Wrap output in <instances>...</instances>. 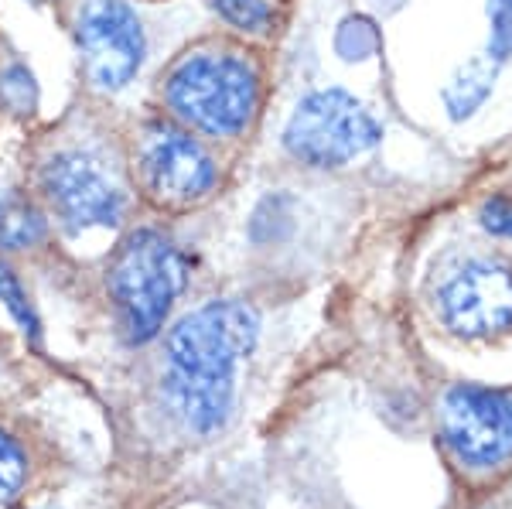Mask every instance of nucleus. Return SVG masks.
Wrapping results in <instances>:
<instances>
[{"label": "nucleus", "mask_w": 512, "mask_h": 509, "mask_svg": "<svg viewBox=\"0 0 512 509\" xmlns=\"http://www.w3.org/2000/svg\"><path fill=\"white\" fill-rule=\"evenodd\" d=\"M256 335L260 315L243 301H212L171 328L164 390L192 431L212 434L229 421L236 363L256 346Z\"/></svg>", "instance_id": "nucleus-1"}, {"label": "nucleus", "mask_w": 512, "mask_h": 509, "mask_svg": "<svg viewBox=\"0 0 512 509\" xmlns=\"http://www.w3.org/2000/svg\"><path fill=\"white\" fill-rule=\"evenodd\" d=\"M168 103L192 127L229 137L253 120L260 103V76L250 59L229 48L195 52L168 76Z\"/></svg>", "instance_id": "nucleus-2"}, {"label": "nucleus", "mask_w": 512, "mask_h": 509, "mask_svg": "<svg viewBox=\"0 0 512 509\" xmlns=\"http://www.w3.org/2000/svg\"><path fill=\"white\" fill-rule=\"evenodd\" d=\"M181 284H185V264L171 240L154 229H140L123 243L110 270V291L130 342H147L158 335Z\"/></svg>", "instance_id": "nucleus-3"}, {"label": "nucleus", "mask_w": 512, "mask_h": 509, "mask_svg": "<svg viewBox=\"0 0 512 509\" xmlns=\"http://www.w3.org/2000/svg\"><path fill=\"white\" fill-rule=\"evenodd\" d=\"M434 311L461 342H492L512 332V264L499 253L454 260L434 287Z\"/></svg>", "instance_id": "nucleus-4"}, {"label": "nucleus", "mask_w": 512, "mask_h": 509, "mask_svg": "<svg viewBox=\"0 0 512 509\" xmlns=\"http://www.w3.org/2000/svg\"><path fill=\"white\" fill-rule=\"evenodd\" d=\"M379 141V123L355 96L342 89L311 93L294 110L284 130V144L301 164L311 168H338Z\"/></svg>", "instance_id": "nucleus-5"}, {"label": "nucleus", "mask_w": 512, "mask_h": 509, "mask_svg": "<svg viewBox=\"0 0 512 509\" xmlns=\"http://www.w3.org/2000/svg\"><path fill=\"white\" fill-rule=\"evenodd\" d=\"M437 417L444 445L465 469H495L512 458V393L454 383Z\"/></svg>", "instance_id": "nucleus-6"}, {"label": "nucleus", "mask_w": 512, "mask_h": 509, "mask_svg": "<svg viewBox=\"0 0 512 509\" xmlns=\"http://www.w3.org/2000/svg\"><path fill=\"white\" fill-rule=\"evenodd\" d=\"M41 192L52 212L69 229L117 226L127 195L96 158L82 151H62L41 168Z\"/></svg>", "instance_id": "nucleus-7"}, {"label": "nucleus", "mask_w": 512, "mask_h": 509, "mask_svg": "<svg viewBox=\"0 0 512 509\" xmlns=\"http://www.w3.org/2000/svg\"><path fill=\"white\" fill-rule=\"evenodd\" d=\"M140 175H144L147 192L164 205L202 202L219 182L216 161L202 151V144L168 123H151L144 130Z\"/></svg>", "instance_id": "nucleus-8"}, {"label": "nucleus", "mask_w": 512, "mask_h": 509, "mask_svg": "<svg viewBox=\"0 0 512 509\" xmlns=\"http://www.w3.org/2000/svg\"><path fill=\"white\" fill-rule=\"evenodd\" d=\"M79 52L99 89H120L144 62V31L123 0H93L79 18Z\"/></svg>", "instance_id": "nucleus-9"}, {"label": "nucleus", "mask_w": 512, "mask_h": 509, "mask_svg": "<svg viewBox=\"0 0 512 509\" xmlns=\"http://www.w3.org/2000/svg\"><path fill=\"white\" fill-rule=\"evenodd\" d=\"M45 240V219L18 192H0V246L24 250Z\"/></svg>", "instance_id": "nucleus-10"}, {"label": "nucleus", "mask_w": 512, "mask_h": 509, "mask_svg": "<svg viewBox=\"0 0 512 509\" xmlns=\"http://www.w3.org/2000/svg\"><path fill=\"white\" fill-rule=\"evenodd\" d=\"M209 4L222 21H229L239 31H250V35H263L274 21L267 0H209Z\"/></svg>", "instance_id": "nucleus-11"}, {"label": "nucleus", "mask_w": 512, "mask_h": 509, "mask_svg": "<svg viewBox=\"0 0 512 509\" xmlns=\"http://www.w3.org/2000/svg\"><path fill=\"white\" fill-rule=\"evenodd\" d=\"M0 301H4V308L11 311V315L21 322L24 335H31V339H38L41 325H38L35 308H31V301H28V294H24L21 281H18V277H14L7 267H0Z\"/></svg>", "instance_id": "nucleus-12"}, {"label": "nucleus", "mask_w": 512, "mask_h": 509, "mask_svg": "<svg viewBox=\"0 0 512 509\" xmlns=\"http://www.w3.org/2000/svg\"><path fill=\"white\" fill-rule=\"evenodd\" d=\"M24 475H28V462H24L21 448L0 431V503H11L18 496Z\"/></svg>", "instance_id": "nucleus-13"}, {"label": "nucleus", "mask_w": 512, "mask_h": 509, "mask_svg": "<svg viewBox=\"0 0 512 509\" xmlns=\"http://www.w3.org/2000/svg\"><path fill=\"white\" fill-rule=\"evenodd\" d=\"M478 223L499 240H512V192H492L478 202Z\"/></svg>", "instance_id": "nucleus-14"}, {"label": "nucleus", "mask_w": 512, "mask_h": 509, "mask_svg": "<svg viewBox=\"0 0 512 509\" xmlns=\"http://www.w3.org/2000/svg\"><path fill=\"white\" fill-rule=\"evenodd\" d=\"M492 59H509L512 55V0H492Z\"/></svg>", "instance_id": "nucleus-15"}, {"label": "nucleus", "mask_w": 512, "mask_h": 509, "mask_svg": "<svg viewBox=\"0 0 512 509\" xmlns=\"http://www.w3.org/2000/svg\"><path fill=\"white\" fill-rule=\"evenodd\" d=\"M0 93H4V100L11 103L14 110H28V106H31V76H28V69L11 65V69L4 72V79H0Z\"/></svg>", "instance_id": "nucleus-16"}, {"label": "nucleus", "mask_w": 512, "mask_h": 509, "mask_svg": "<svg viewBox=\"0 0 512 509\" xmlns=\"http://www.w3.org/2000/svg\"><path fill=\"white\" fill-rule=\"evenodd\" d=\"M35 4H48V0H35Z\"/></svg>", "instance_id": "nucleus-17"}]
</instances>
